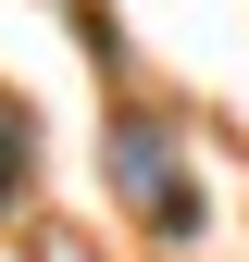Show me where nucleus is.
<instances>
[{
	"instance_id": "obj_1",
	"label": "nucleus",
	"mask_w": 249,
	"mask_h": 262,
	"mask_svg": "<svg viewBox=\"0 0 249 262\" xmlns=\"http://www.w3.org/2000/svg\"><path fill=\"white\" fill-rule=\"evenodd\" d=\"M112 187L150 212V237H200V175L162 150V125H112Z\"/></svg>"
},
{
	"instance_id": "obj_2",
	"label": "nucleus",
	"mask_w": 249,
	"mask_h": 262,
	"mask_svg": "<svg viewBox=\"0 0 249 262\" xmlns=\"http://www.w3.org/2000/svg\"><path fill=\"white\" fill-rule=\"evenodd\" d=\"M0 187H25V100H0Z\"/></svg>"
}]
</instances>
